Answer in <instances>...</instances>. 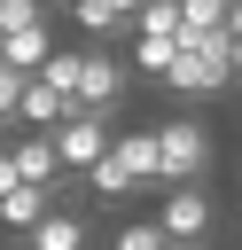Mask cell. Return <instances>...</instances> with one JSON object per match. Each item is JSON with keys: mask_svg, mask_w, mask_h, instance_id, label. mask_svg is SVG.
I'll list each match as a JSON object with an SVG mask.
<instances>
[{"mask_svg": "<svg viewBox=\"0 0 242 250\" xmlns=\"http://www.w3.org/2000/svg\"><path fill=\"white\" fill-rule=\"evenodd\" d=\"M62 109H70V94H55L47 78H23V94H16V125H39V133H47Z\"/></svg>", "mask_w": 242, "mask_h": 250, "instance_id": "8fae6325", "label": "cell"}, {"mask_svg": "<svg viewBox=\"0 0 242 250\" xmlns=\"http://www.w3.org/2000/svg\"><path fill=\"white\" fill-rule=\"evenodd\" d=\"M0 188H16V156H8V141H0Z\"/></svg>", "mask_w": 242, "mask_h": 250, "instance_id": "d6986e66", "label": "cell"}, {"mask_svg": "<svg viewBox=\"0 0 242 250\" xmlns=\"http://www.w3.org/2000/svg\"><path fill=\"white\" fill-rule=\"evenodd\" d=\"M86 188H94V195H109V203H125V195H141V180H133L125 164H117V148H101V156L86 164Z\"/></svg>", "mask_w": 242, "mask_h": 250, "instance_id": "7c38bea8", "label": "cell"}, {"mask_svg": "<svg viewBox=\"0 0 242 250\" xmlns=\"http://www.w3.org/2000/svg\"><path fill=\"white\" fill-rule=\"evenodd\" d=\"M172 47H180V39H141V31H133V55H125V70H141V78H164Z\"/></svg>", "mask_w": 242, "mask_h": 250, "instance_id": "9a60e30c", "label": "cell"}, {"mask_svg": "<svg viewBox=\"0 0 242 250\" xmlns=\"http://www.w3.org/2000/svg\"><path fill=\"white\" fill-rule=\"evenodd\" d=\"M164 86H172L180 102H211V94H226V86H234V39H226V23L180 39L172 62H164Z\"/></svg>", "mask_w": 242, "mask_h": 250, "instance_id": "6da1fadb", "label": "cell"}, {"mask_svg": "<svg viewBox=\"0 0 242 250\" xmlns=\"http://www.w3.org/2000/svg\"><path fill=\"white\" fill-rule=\"evenodd\" d=\"M62 8H70V0H62Z\"/></svg>", "mask_w": 242, "mask_h": 250, "instance_id": "7402d4cb", "label": "cell"}, {"mask_svg": "<svg viewBox=\"0 0 242 250\" xmlns=\"http://www.w3.org/2000/svg\"><path fill=\"white\" fill-rule=\"evenodd\" d=\"M109 125H117L109 109H78V102H70V109L47 125V133H55V156H62V172H86V164L109 148Z\"/></svg>", "mask_w": 242, "mask_h": 250, "instance_id": "3957f363", "label": "cell"}, {"mask_svg": "<svg viewBox=\"0 0 242 250\" xmlns=\"http://www.w3.org/2000/svg\"><path fill=\"white\" fill-rule=\"evenodd\" d=\"M8 156H16V180H62V156H55V133H8Z\"/></svg>", "mask_w": 242, "mask_h": 250, "instance_id": "52a82bcc", "label": "cell"}, {"mask_svg": "<svg viewBox=\"0 0 242 250\" xmlns=\"http://www.w3.org/2000/svg\"><path fill=\"white\" fill-rule=\"evenodd\" d=\"M16 94H23V70H8V62H0V109H8V117H16Z\"/></svg>", "mask_w": 242, "mask_h": 250, "instance_id": "ac0fdd59", "label": "cell"}, {"mask_svg": "<svg viewBox=\"0 0 242 250\" xmlns=\"http://www.w3.org/2000/svg\"><path fill=\"white\" fill-rule=\"evenodd\" d=\"M109 148H117V164L148 188L156 180V125H125V133H109Z\"/></svg>", "mask_w": 242, "mask_h": 250, "instance_id": "30bf717a", "label": "cell"}, {"mask_svg": "<svg viewBox=\"0 0 242 250\" xmlns=\"http://www.w3.org/2000/svg\"><path fill=\"white\" fill-rule=\"evenodd\" d=\"M226 39H242V0H226Z\"/></svg>", "mask_w": 242, "mask_h": 250, "instance_id": "ffe728a7", "label": "cell"}, {"mask_svg": "<svg viewBox=\"0 0 242 250\" xmlns=\"http://www.w3.org/2000/svg\"><path fill=\"white\" fill-rule=\"evenodd\" d=\"M109 8H117V16H133V8H141V0H109Z\"/></svg>", "mask_w": 242, "mask_h": 250, "instance_id": "44dd1931", "label": "cell"}, {"mask_svg": "<svg viewBox=\"0 0 242 250\" xmlns=\"http://www.w3.org/2000/svg\"><path fill=\"white\" fill-rule=\"evenodd\" d=\"M125 86H133V70H125L109 47H78V109H109V117H117Z\"/></svg>", "mask_w": 242, "mask_h": 250, "instance_id": "277c9868", "label": "cell"}, {"mask_svg": "<svg viewBox=\"0 0 242 250\" xmlns=\"http://www.w3.org/2000/svg\"><path fill=\"white\" fill-rule=\"evenodd\" d=\"M55 188H62V180H16V188H0V227H8V234L39 227V219L55 211Z\"/></svg>", "mask_w": 242, "mask_h": 250, "instance_id": "8992f818", "label": "cell"}, {"mask_svg": "<svg viewBox=\"0 0 242 250\" xmlns=\"http://www.w3.org/2000/svg\"><path fill=\"white\" fill-rule=\"evenodd\" d=\"M219 23H226V0H180V39L219 31Z\"/></svg>", "mask_w": 242, "mask_h": 250, "instance_id": "2e32d148", "label": "cell"}, {"mask_svg": "<svg viewBox=\"0 0 242 250\" xmlns=\"http://www.w3.org/2000/svg\"><path fill=\"white\" fill-rule=\"evenodd\" d=\"M39 8H47V0H39Z\"/></svg>", "mask_w": 242, "mask_h": 250, "instance_id": "603a6c76", "label": "cell"}, {"mask_svg": "<svg viewBox=\"0 0 242 250\" xmlns=\"http://www.w3.org/2000/svg\"><path fill=\"white\" fill-rule=\"evenodd\" d=\"M23 250H86V219L55 203V211H47L39 227H23Z\"/></svg>", "mask_w": 242, "mask_h": 250, "instance_id": "9c48e42d", "label": "cell"}, {"mask_svg": "<svg viewBox=\"0 0 242 250\" xmlns=\"http://www.w3.org/2000/svg\"><path fill=\"white\" fill-rule=\"evenodd\" d=\"M117 250H164V227L156 219H133V227H117Z\"/></svg>", "mask_w": 242, "mask_h": 250, "instance_id": "e0dca14e", "label": "cell"}, {"mask_svg": "<svg viewBox=\"0 0 242 250\" xmlns=\"http://www.w3.org/2000/svg\"><path fill=\"white\" fill-rule=\"evenodd\" d=\"M211 219H219V211H211V188H203V180H172L164 203H156V227H164V234H211Z\"/></svg>", "mask_w": 242, "mask_h": 250, "instance_id": "5b68a950", "label": "cell"}, {"mask_svg": "<svg viewBox=\"0 0 242 250\" xmlns=\"http://www.w3.org/2000/svg\"><path fill=\"white\" fill-rule=\"evenodd\" d=\"M125 31H141V39H180V0H141V8L125 16Z\"/></svg>", "mask_w": 242, "mask_h": 250, "instance_id": "4fadbf2b", "label": "cell"}, {"mask_svg": "<svg viewBox=\"0 0 242 250\" xmlns=\"http://www.w3.org/2000/svg\"><path fill=\"white\" fill-rule=\"evenodd\" d=\"M47 47H55V39H47V16H31V23H8V31H0V62H8V70H23V78L39 70V55H47Z\"/></svg>", "mask_w": 242, "mask_h": 250, "instance_id": "ba28073f", "label": "cell"}, {"mask_svg": "<svg viewBox=\"0 0 242 250\" xmlns=\"http://www.w3.org/2000/svg\"><path fill=\"white\" fill-rule=\"evenodd\" d=\"M211 125L203 117H156V188H172V180H211Z\"/></svg>", "mask_w": 242, "mask_h": 250, "instance_id": "7a4b0ae2", "label": "cell"}, {"mask_svg": "<svg viewBox=\"0 0 242 250\" xmlns=\"http://www.w3.org/2000/svg\"><path fill=\"white\" fill-rule=\"evenodd\" d=\"M70 23H78V31H86V39H94V47H101V39H117V31H125V16H117V8H109V0H70Z\"/></svg>", "mask_w": 242, "mask_h": 250, "instance_id": "5bb4252c", "label": "cell"}]
</instances>
